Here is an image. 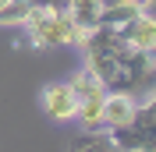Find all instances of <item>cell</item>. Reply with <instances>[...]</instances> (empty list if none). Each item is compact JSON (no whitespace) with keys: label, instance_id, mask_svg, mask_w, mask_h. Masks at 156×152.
<instances>
[{"label":"cell","instance_id":"cell-11","mask_svg":"<svg viewBox=\"0 0 156 152\" xmlns=\"http://www.w3.org/2000/svg\"><path fill=\"white\" fill-rule=\"evenodd\" d=\"M68 85H71V92L78 95V99H89V95H96V92H107L103 88V81H99L89 67H82V71H75V74L68 78Z\"/></svg>","mask_w":156,"mask_h":152},{"label":"cell","instance_id":"cell-14","mask_svg":"<svg viewBox=\"0 0 156 152\" xmlns=\"http://www.w3.org/2000/svg\"><path fill=\"white\" fill-rule=\"evenodd\" d=\"M149 60H153V67H156V46H153V50H149Z\"/></svg>","mask_w":156,"mask_h":152},{"label":"cell","instance_id":"cell-13","mask_svg":"<svg viewBox=\"0 0 156 152\" xmlns=\"http://www.w3.org/2000/svg\"><path fill=\"white\" fill-rule=\"evenodd\" d=\"M124 4H131V7H138V11H149V4H153V0H124Z\"/></svg>","mask_w":156,"mask_h":152},{"label":"cell","instance_id":"cell-1","mask_svg":"<svg viewBox=\"0 0 156 152\" xmlns=\"http://www.w3.org/2000/svg\"><path fill=\"white\" fill-rule=\"evenodd\" d=\"M82 53H85L82 67H89L103 81L107 92H124V95H135V99H146L149 92H156V67L149 60V53L135 50L121 29L96 25L89 46Z\"/></svg>","mask_w":156,"mask_h":152},{"label":"cell","instance_id":"cell-2","mask_svg":"<svg viewBox=\"0 0 156 152\" xmlns=\"http://www.w3.org/2000/svg\"><path fill=\"white\" fill-rule=\"evenodd\" d=\"M21 29H25L29 46H36V50H57V46H75L82 25H75V18L60 7L57 0H36V7H32L29 21H25Z\"/></svg>","mask_w":156,"mask_h":152},{"label":"cell","instance_id":"cell-3","mask_svg":"<svg viewBox=\"0 0 156 152\" xmlns=\"http://www.w3.org/2000/svg\"><path fill=\"white\" fill-rule=\"evenodd\" d=\"M110 134H114L121 152H156V92H149L138 103L131 124H124Z\"/></svg>","mask_w":156,"mask_h":152},{"label":"cell","instance_id":"cell-9","mask_svg":"<svg viewBox=\"0 0 156 152\" xmlns=\"http://www.w3.org/2000/svg\"><path fill=\"white\" fill-rule=\"evenodd\" d=\"M64 11L75 18V25H82V29H96V25H99V14H103V0H68Z\"/></svg>","mask_w":156,"mask_h":152},{"label":"cell","instance_id":"cell-5","mask_svg":"<svg viewBox=\"0 0 156 152\" xmlns=\"http://www.w3.org/2000/svg\"><path fill=\"white\" fill-rule=\"evenodd\" d=\"M138 103H142V99H135V95L107 92V103H103V127H107V131H117V127L131 124V117H135Z\"/></svg>","mask_w":156,"mask_h":152},{"label":"cell","instance_id":"cell-4","mask_svg":"<svg viewBox=\"0 0 156 152\" xmlns=\"http://www.w3.org/2000/svg\"><path fill=\"white\" fill-rule=\"evenodd\" d=\"M43 110H46L50 120L68 124V120H75V113H78V95L71 92L68 81H50V85L43 88Z\"/></svg>","mask_w":156,"mask_h":152},{"label":"cell","instance_id":"cell-6","mask_svg":"<svg viewBox=\"0 0 156 152\" xmlns=\"http://www.w3.org/2000/svg\"><path fill=\"white\" fill-rule=\"evenodd\" d=\"M68 152H121L114 142V134L107 127H92V131H82L68 138Z\"/></svg>","mask_w":156,"mask_h":152},{"label":"cell","instance_id":"cell-16","mask_svg":"<svg viewBox=\"0 0 156 152\" xmlns=\"http://www.w3.org/2000/svg\"><path fill=\"white\" fill-rule=\"evenodd\" d=\"M4 4H7V0H0V7H4Z\"/></svg>","mask_w":156,"mask_h":152},{"label":"cell","instance_id":"cell-7","mask_svg":"<svg viewBox=\"0 0 156 152\" xmlns=\"http://www.w3.org/2000/svg\"><path fill=\"white\" fill-rule=\"evenodd\" d=\"M121 32H124V39H128L135 50H146V53H149V50L156 46V18L149 14V11H138Z\"/></svg>","mask_w":156,"mask_h":152},{"label":"cell","instance_id":"cell-8","mask_svg":"<svg viewBox=\"0 0 156 152\" xmlns=\"http://www.w3.org/2000/svg\"><path fill=\"white\" fill-rule=\"evenodd\" d=\"M103 103H107V92H96L89 95V99H78V127H85V131H92V127H103Z\"/></svg>","mask_w":156,"mask_h":152},{"label":"cell","instance_id":"cell-15","mask_svg":"<svg viewBox=\"0 0 156 152\" xmlns=\"http://www.w3.org/2000/svg\"><path fill=\"white\" fill-rule=\"evenodd\" d=\"M110 4H117V0H103V7H110Z\"/></svg>","mask_w":156,"mask_h":152},{"label":"cell","instance_id":"cell-10","mask_svg":"<svg viewBox=\"0 0 156 152\" xmlns=\"http://www.w3.org/2000/svg\"><path fill=\"white\" fill-rule=\"evenodd\" d=\"M32 7H36V0H7V4L0 7V25H4V29L25 25L29 14H32Z\"/></svg>","mask_w":156,"mask_h":152},{"label":"cell","instance_id":"cell-12","mask_svg":"<svg viewBox=\"0 0 156 152\" xmlns=\"http://www.w3.org/2000/svg\"><path fill=\"white\" fill-rule=\"evenodd\" d=\"M138 14V7H131V4H124V0H117V4H110V7H103V14H99V25H107V29H124L128 21Z\"/></svg>","mask_w":156,"mask_h":152}]
</instances>
